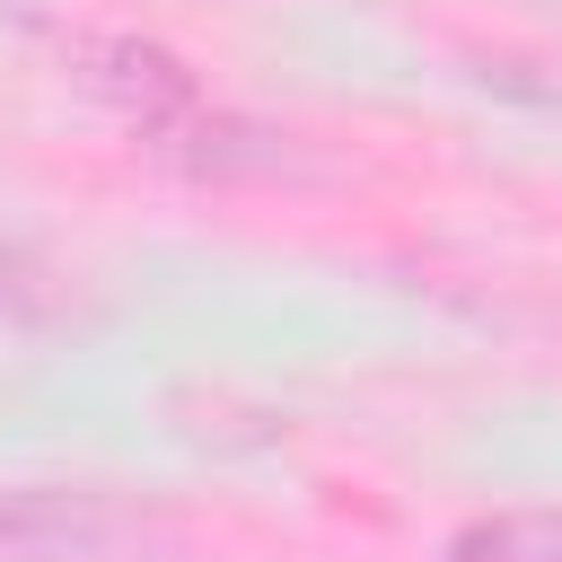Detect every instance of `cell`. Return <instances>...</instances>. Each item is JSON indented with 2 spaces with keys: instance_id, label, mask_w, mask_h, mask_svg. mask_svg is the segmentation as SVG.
<instances>
[{
  "instance_id": "cell-1",
  "label": "cell",
  "mask_w": 562,
  "mask_h": 562,
  "mask_svg": "<svg viewBox=\"0 0 562 562\" xmlns=\"http://www.w3.org/2000/svg\"><path fill=\"white\" fill-rule=\"evenodd\" d=\"M79 79L114 105V114H132L149 140H167L176 123H193L202 114V97H193V70L176 61V53H158V44H132V35H105V44H79Z\"/></svg>"
},
{
  "instance_id": "cell-3",
  "label": "cell",
  "mask_w": 562,
  "mask_h": 562,
  "mask_svg": "<svg viewBox=\"0 0 562 562\" xmlns=\"http://www.w3.org/2000/svg\"><path fill=\"white\" fill-rule=\"evenodd\" d=\"M448 562H562V518L553 509H501L448 536Z\"/></svg>"
},
{
  "instance_id": "cell-2",
  "label": "cell",
  "mask_w": 562,
  "mask_h": 562,
  "mask_svg": "<svg viewBox=\"0 0 562 562\" xmlns=\"http://www.w3.org/2000/svg\"><path fill=\"white\" fill-rule=\"evenodd\" d=\"M105 544H114V509L97 492H61V483L0 492V562H97Z\"/></svg>"
}]
</instances>
